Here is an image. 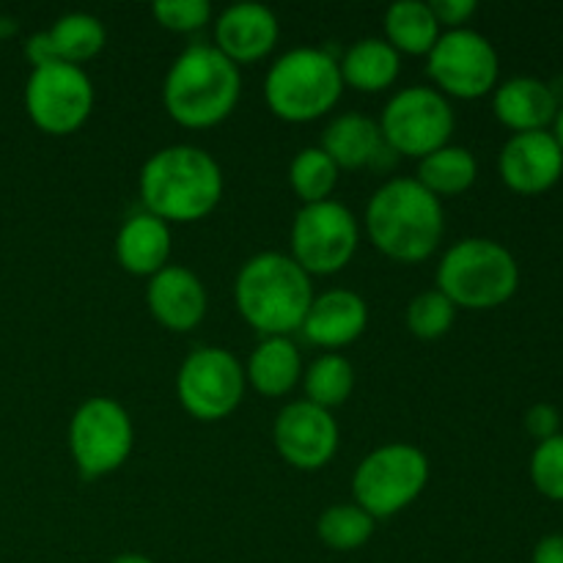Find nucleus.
I'll return each mask as SVG.
<instances>
[{
    "label": "nucleus",
    "instance_id": "nucleus-1",
    "mask_svg": "<svg viewBox=\"0 0 563 563\" xmlns=\"http://www.w3.org/2000/svg\"><path fill=\"white\" fill-rule=\"evenodd\" d=\"M223 174L198 146H168L141 170V198L148 214L174 223L201 220L218 207Z\"/></svg>",
    "mask_w": 563,
    "mask_h": 563
},
{
    "label": "nucleus",
    "instance_id": "nucleus-2",
    "mask_svg": "<svg viewBox=\"0 0 563 563\" xmlns=\"http://www.w3.org/2000/svg\"><path fill=\"white\" fill-rule=\"evenodd\" d=\"M368 236L385 256L416 264L434 253L443 236V207L418 179H390L366 209Z\"/></svg>",
    "mask_w": 563,
    "mask_h": 563
},
{
    "label": "nucleus",
    "instance_id": "nucleus-3",
    "mask_svg": "<svg viewBox=\"0 0 563 563\" xmlns=\"http://www.w3.org/2000/svg\"><path fill=\"white\" fill-rule=\"evenodd\" d=\"M234 295L245 322L267 339L302 328L313 302L308 273L284 253L253 256L236 275Z\"/></svg>",
    "mask_w": 563,
    "mask_h": 563
},
{
    "label": "nucleus",
    "instance_id": "nucleus-4",
    "mask_svg": "<svg viewBox=\"0 0 563 563\" xmlns=\"http://www.w3.org/2000/svg\"><path fill=\"white\" fill-rule=\"evenodd\" d=\"M242 77L234 60L218 47H187L165 77L163 99L170 119L181 126H212L223 121L240 99Z\"/></svg>",
    "mask_w": 563,
    "mask_h": 563
},
{
    "label": "nucleus",
    "instance_id": "nucleus-5",
    "mask_svg": "<svg viewBox=\"0 0 563 563\" xmlns=\"http://www.w3.org/2000/svg\"><path fill=\"white\" fill-rule=\"evenodd\" d=\"M520 284L515 256L493 240H462L443 256L438 286L454 306L498 308L509 300Z\"/></svg>",
    "mask_w": 563,
    "mask_h": 563
},
{
    "label": "nucleus",
    "instance_id": "nucleus-6",
    "mask_svg": "<svg viewBox=\"0 0 563 563\" xmlns=\"http://www.w3.org/2000/svg\"><path fill=\"white\" fill-rule=\"evenodd\" d=\"M339 60L324 49L297 47L280 55L264 82L269 110L286 121H311L328 113L341 97Z\"/></svg>",
    "mask_w": 563,
    "mask_h": 563
},
{
    "label": "nucleus",
    "instance_id": "nucleus-7",
    "mask_svg": "<svg viewBox=\"0 0 563 563\" xmlns=\"http://www.w3.org/2000/svg\"><path fill=\"white\" fill-rule=\"evenodd\" d=\"M429 462L405 443L383 445L357 465L352 493L357 506L372 517L399 515L427 487Z\"/></svg>",
    "mask_w": 563,
    "mask_h": 563
},
{
    "label": "nucleus",
    "instance_id": "nucleus-8",
    "mask_svg": "<svg viewBox=\"0 0 563 563\" xmlns=\"http://www.w3.org/2000/svg\"><path fill=\"white\" fill-rule=\"evenodd\" d=\"M383 141L407 157H429L449 143L454 110L434 88H405L383 110Z\"/></svg>",
    "mask_w": 563,
    "mask_h": 563
},
{
    "label": "nucleus",
    "instance_id": "nucleus-9",
    "mask_svg": "<svg viewBox=\"0 0 563 563\" xmlns=\"http://www.w3.org/2000/svg\"><path fill=\"white\" fill-rule=\"evenodd\" d=\"M71 456L86 478L119 471L132 451V421L124 407L104 396L82 401L69 427Z\"/></svg>",
    "mask_w": 563,
    "mask_h": 563
},
{
    "label": "nucleus",
    "instance_id": "nucleus-10",
    "mask_svg": "<svg viewBox=\"0 0 563 563\" xmlns=\"http://www.w3.org/2000/svg\"><path fill=\"white\" fill-rule=\"evenodd\" d=\"M93 88L80 66L49 64L33 66L25 86V108L33 124L49 135H69L88 119Z\"/></svg>",
    "mask_w": 563,
    "mask_h": 563
},
{
    "label": "nucleus",
    "instance_id": "nucleus-11",
    "mask_svg": "<svg viewBox=\"0 0 563 563\" xmlns=\"http://www.w3.org/2000/svg\"><path fill=\"white\" fill-rule=\"evenodd\" d=\"M357 247V223L339 201L306 203L291 225L295 262L306 273L333 275L350 264Z\"/></svg>",
    "mask_w": 563,
    "mask_h": 563
},
{
    "label": "nucleus",
    "instance_id": "nucleus-12",
    "mask_svg": "<svg viewBox=\"0 0 563 563\" xmlns=\"http://www.w3.org/2000/svg\"><path fill=\"white\" fill-rule=\"evenodd\" d=\"M176 390L192 418L218 421L236 410L245 390V374L229 350L203 346L196 350L179 368Z\"/></svg>",
    "mask_w": 563,
    "mask_h": 563
},
{
    "label": "nucleus",
    "instance_id": "nucleus-13",
    "mask_svg": "<svg viewBox=\"0 0 563 563\" xmlns=\"http://www.w3.org/2000/svg\"><path fill=\"white\" fill-rule=\"evenodd\" d=\"M498 69V53L489 38L467 27L440 36L429 53V75L443 91L460 99H476L493 91Z\"/></svg>",
    "mask_w": 563,
    "mask_h": 563
},
{
    "label": "nucleus",
    "instance_id": "nucleus-14",
    "mask_svg": "<svg viewBox=\"0 0 563 563\" xmlns=\"http://www.w3.org/2000/svg\"><path fill=\"white\" fill-rule=\"evenodd\" d=\"M275 445L289 465L319 471L339 449V427L324 407L295 401L284 407L275 421Z\"/></svg>",
    "mask_w": 563,
    "mask_h": 563
},
{
    "label": "nucleus",
    "instance_id": "nucleus-15",
    "mask_svg": "<svg viewBox=\"0 0 563 563\" xmlns=\"http://www.w3.org/2000/svg\"><path fill=\"white\" fill-rule=\"evenodd\" d=\"M563 174V152L553 132H520L500 152V176L522 196L550 190Z\"/></svg>",
    "mask_w": 563,
    "mask_h": 563
},
{
    "label": "nucleus",
    "instance_id": "nucleus-16",
    "mask_svg": "<svg viewBox=\"0 0 563 563\" xmlns=\"http://www.w3.org/2000/svg\"><path fill=\"white\" fill-rule=\"evenodd\" d=\"M218 49L234 64H251L264 58L278 42V20L262 3H236L220 14Z\"/></svg>",
    "mask_w": 563,
    "mask_h": 563
},
{
    "label": "nucleus",
    "instance_id": "nucleus-17",
    "mask_svg": "<svg viewBox=\"0 0 563 563\" xmlns=\"http://www.w3.org/2000/svg\"><path fill=\"white\" fill-rule=\"evenodd\" d=\"M146 300L154 319L176 333L192 330L207 313V291H203L201 280L190 269L174 267V264L152 275Z\"/></svg>",
    "mask_w": 563,
    "mask_h": 563
},
{
    "label": "nucleus",
    "instance_id": "nucleus-18",
    "mask_svg": "<svg viewBox=\"0 0 563 563\" xmlns=\"http://www.w3.org/2000/svg\"><path fill=\"white\" fill-rule=\"evenodd\" d=\"M104 47V25L93 14H66L49 27L47 33L27 38V58L33 66L49 64V60H60V64H82V60L93 58L99 49Z\"/></svg>",
    "mask_w": 563,
    "mask_h": 563
},
{
    "label": "nucleus",
    "instance_id": "nucleus-19",
    "mask_svg": "<svg viewBox=\"0 0 563 563\" xmlns=\"http://www.w3.org/2000/svg\"><path fill=\"white\" fill-rule=\"evenodd\" d=\"M368 308L361 295L346 289L324 291L311 302L302 322V333L319 346L352 344L366 330Z\"/></svg>",
    "mask_w": 563,
    "mask_h": 563
},
{
    "label": "nucleus",
    "instance_id": "nucleus-20",
    "mask_svg": "<svg viewBox=\"0 0 563 563\" xmlns=\"http://www.w3.org/2000/svg\"><path fill=\"white\" fill-rule=\"evenodd\" d=\"M495 115L509 130L539 132L559 115V99L548 82L537 77H515L495 91Z\"/></svg>",
    "mask_w": 563,
    "mask_h": 563
},
{
    "label": "nucleus",
    "instance_id": "nucleus-21",
    "mask_svg": "<svg viewBox=\"0 0 563 563\" xmlns=\"http://www.w3.org/2000/svg\"><path fill=\"white\" fill-rule=\"evenodd\" d=\"M115 256L132 275H157L168 267L170 229L165 220L143 212L126 220L115 240Z\"/></svg>",
    "mask_w": 563,
    "mask_h": 563
},
{
    "label": "nucleus",
    "instance_id": "nucleus-22",
    "mask_svg": "<svg viewBox=\"0 0 563 563\" xmlns=\"http://www.w3.org/2000/svg\"><path fill=\"white\" fill-rule=\"evenodd\" d=\"M322 148L339 168H363L372 165L383 152V132L368 115L344 113L324 130Z\"/></svg>",
    "mask_w": 563,
    "mask_h": 563
},
{
    "label": "nucleus",
    "instance_id": "nucleus-23",
    "mask_svg": "<svg viewBox=\"0 0 563 563\" xmlns=\"http://www.w3.org/2000/svg\"><path fill=\"white\" fill-rule=\"evenodd\" d=\"M247 377L264 396L289 394L300 379V352L286 335H269L253 350Z\"/></svg>",
    "mask_w": 563,
    "mask_h": 563
},
{
    "label": "nucleus",
    "instance_id": "nucleus-24",
    "mask_svg": "<svg viewBox=\"0 0 563 563\" xmlns=\"http://www.w3.org/2000/svg\"><path fill=\"white\" fill-rule=\"evenodd\" d=\"M341 80L357 91H383L399 75V53L385 38H361L339 64Z\"/></svg>",
    "mask_w": 563,
    "mask_h": 563
},
{
    "label": "nucleus",
    "instance_id": "nucleus-25",
    "mask_svg": "<svg viewBox=\"0 0 563 563\" xmlns=\"http://www.w3.org/2000/svg\"><path fill=\"white\" fill-rule=\"evenodd\" d=\"M438 27L432 9L421 0H401L390 5L385 14V33L390 38V47L412 55L432 53L440 38Z\"/></svg>",
    "mask_w": 563,
    "mask_h": 563
},
{
    "label": "nucleus",
    "instance_id": "nucleus-26",
    "mask_svg": "<svg viewBox=\"0 0 563 563\" xmlns=\"http://www.w3.org/2000/svg\"><path fill=\"white\" fill-rule=\"evenodd\" d=\"M476 157L462 146L438 148V152L423 157L421 165H418V181L432 196H456V192H465L476 181Z\"/></svg>",
    "mask_w": 563,
    "mask_h": 563
},
{
    "label": "nucleus",
    "instance_id": "nucleus-27",
    "mask_svg": "<svg viewBox=\"0 0 563 563\" xmlns=\"http://www.w3.org/2000/svg\"><path fill=\"white\" fill-rule=\"evenodd\" d=\"M355 374L346 357L341 355H322L306 372V394L308 401L317 407H339L350 399Z\"/></svg>",
    "mask_w": 563,
    "mask_h": 563
},
{
    "label": "nucleus",
    "instance_id": "nucleus-28",
    "mask_svg": "<svg viewBox=\"0 0 563 563\" xmlns=\"http://www.w3.org/2000/svg\"><path fill=\"white\" fill-rule=\"evenodd\" d=\"M317 533L328 548L346 553V550H357L361 544H366L368 539H372L374 517L366 515L361 506H330V509L319 517Z\"/></svg>",
    "mask_w": 563,
    "mask_h": 563
},
{
    "label": "nucleus",
    "instance_id": "nucleus-29",
    "mask_svg": "<svg viewBox=\"0 0 563 563\" xmlns=\"http://www.w3.org/2000/svg\"><path fill=\"white\" fill-rule=\"evenodd\" d=\"M289 179L297 196L306 203L328 201L330 190H333L335 179H339V165L322 148H302L291 159Z\"/></svg>",
    "mask_w": 563,
    "mask_h": 563
},
{
    "label": "nucleus",
    "instance_id": "nucleus-30",
    "mask_svg": "<svg viewBox=\"0 0 563 563\" xmlns=\"http://www.w3.org/2000/svg\"><path fill=\"white\" fill-rule=\"evenodd\" d=\"M456 317V306L440 289L423 291L407 306V328L418 339H440L451 330Z\"/></svg>",
    "mask_w": 563,
    "mask_h": 563
},
{
    "label": "nucleus",
    "instance_id": "nucleus-31",
    "mask_svg": "<svg viewBox=\"0 0 563 563\" xmlns=\"http://www.w3.org/2000/svg\"><path fill=\"white\" fill-rule=\"evenodd\" d=\"M533 487L550 500H563V434L542 440L531 456Z\"/></svg>",
    "mask_w": 563,
    "mask_h": 563
},
{
    "label": "nucleus",
    "instance_id": "nucleus-32",
    "mask_svg": "<svg viewBox=\"0 0 563 563\" xmlns=\"http://www.w3.org/2000/svg\"><path fill=\"white\" fill-rule=\"evenodd\" d=\"M212 5L207 0H159L154 3V16L168 31H198L209 22Z\"/></svg>",
    "mask_w": 563,
    "mask_h": 563
},
{
    "label": "nucleus",
    "instance_id": "nucleus-33",
    "mask_svg": "<svg viewBox=\"0 0 563 563\" xmlns=\"http://www.w3.org/2000/svg\"><path fill=\"white\" fill-rule=\"evenodd\" d=\"M559 423L561 416L553 405H533L531 410L526 412V429L533 434V438L542 443V440H550L559 434Z\"/></svg>",
    "mask_w": 563,
    "mask_h": 563
},
{
    "label": "nucleus",
    "instance_id": "nucleus-34",
    "mask_svg": "<svg viewBox=\"0 0 563 563\" xmlns=\"http://www.w3.org/2000/svg\"><path fill=\"white\" fill-rule=\"evenodd\" d=\"M429 9H432L438 25H449L456 31L476 11V3L473 0H434L429 3Z\"/></svg>",
    "mask_w": 563,
    "mask_h": 563
},
{
    "label": "nucleus",
    "instance_id": "nucleus-35",
    "mask_svg": "<svg viewBox=\"0 0 563 563\" xmlns=\"http://www.w3.org/2000/svg\"><path fill=\"white\" fill-rule=\"evenodd\" d=\"M533 563H563V533L544 537L533 550Z\"/></svg>",
    "mask_w": 563,
    "mask_h": 563
},
{
    "label": "nucleus",
    "instance_id": "nucleus-36",
    "mask_svg": "<svg viewBox=\"0 0 563 563\" xmlns=\"http://www.w3.org/2000/svg\"><path fill=\"white\" fill-rule=\"evenodd\" d=\"M553 137H555V141H559V146H561V152H563V108H559V115H555Z\"/></svg>",
    "mask_w": 563,
    "mask_h": 563
},
{
    "label": "nucleus",
    "instance_id": "nucleus-37",
    "mask_svg": "<svg viewBox=\"0 0 563 563\" xmlns=\"http://www.w3.org/2000/svg\"><path fill=\"white\" fill-rule=\"evenodd\" d=\"M110 563H154V561H148V559H143V555H119V559L115 561H110Z\"/></svg>",
    "mask_w": 563,
    "mask_h": 563
}]
</instances>
